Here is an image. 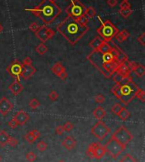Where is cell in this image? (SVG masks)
<instances>
[{
    "instance_id": "obj_1",
    "label": "cell",
    "mask_w": 145,
    "mask_h": 162,
    "mask_svg": "<svg viewBox=\"0 0 145 162\" xmlns=\"http://www.w3.org/2000/svg\"><path fill=\"white\" fill-rule=\"evenodd\" d=\"M87 59L104 77L110 78L116 73L118 66L128 59V56L111 40L103 41L99 48L87 55Z\"/></svg>"
},
{
    "instance_id": "obj_2",
    "label": "cell",
    "mask_w": 145,
    "mask_h": 162,
    "mask_svg": "<svg viewBox=\"0 0 145 162\" xmlns=\"http://www.w3.org/2000/svg\"><path fill=\"white\" fill-rule=\"evenodd\" d=\"M56 30L70 44L76 45L89 31V27L67 15L56 27Z\"/></svg>"
},
{
    "instance_id": "obj_3",
    "label": "cell",
    "mask_w": 145,
    "mask_h": 162,
    "mask_svg": "<svg viewBox=\"0 0 145 162\" xmlns=\"http://www.w3.org/2000/svg\"><path fill=\"white\" fill-rule=\"evenodd\" d=\"M37 17H38L44 25H50L61 14V9L55 3H51L48 0H42V2L32 9H26Z\"/></svg>"
},
{
    "instance_id": "obj_4",
    "label": "cell",
    "mask_w": 145,
    "mask_h": 162,
    "mask_svg": "<svg viewBox=\"0 0 145 162\" xmlns=\"http://www.w3.org/2000/svg\"><path fill=\"white\" fill-rule=\"evenodd\" d=\"M139 88H140L131 81L125 84H116L110 89V92L124 105H128L135 99Z\"/></svg>"
},
{
    "instance_id": "obj_5",
    "label": "cell",
    "mask_w": 145,
    "mask_h": 162,
    "mask_svg": "<svg viewBox=\"0 0 145 162\" xmlns=\"http://www.w3.org/2000/svg\"><path fill=\"white\" fill-rule=\"evenodd\" d=\"M99 19L101 20V18L99 16ZM96 31L103 41L110 42L114 38V37L116 36V34H117L119 30L110 20H106L104 22L101 20V26L97 28Z\"/></svg>"
},
{
    "instance_id": "obj_6",
    "label": "cell",
    "mask_w": 145,
    "mask_h": 162,
    "mask_svg": "<svg viewBox=\"0 0 145 162\" xmlns=\"http://www.w3.org/2000/svg\"><path fill=\"white\" fill-rule=\"evenodd\" d=\"M87 7L80 0H72L71 3L65 8V11L68 16L71 17L75 20L84 16Z\"/></svg>"
},
{
    "instance_id": "obj_7",
    "label": "cell",
    "mask_w": 145,
    "mask_h": 162,
    "mask_svg": "<svg viewBox=\"0 0 145 162\" xmlns=\"http://www.w3.org/2000/svg\"><path fill=\"white\" fill-rule=\"evenodd\" d=\"M111 137L116 139L120 144L127 146L133 139V135L125 126H120V127H118V129H116V132L112 134Z\"/></svg>"
},
{
    "instance_id": "obj_8",
    "label": "cell",
    "mask_w": 145,
    "mask_h": 162,
    "mask_svg": "<svg viewBox=\"0 0 145 162\" xmlns=\"http://www.w3.org/2000/svg\"><path fill=\"white\" fill-rule=\"evenodd\" d=\"M104 148H105L106 153H108L113 159H116L126 149L127 146L120 144L116 139H114L113 137H110V140L104 145Z\"/></svg>"
},
{
    "instance_id": "obj_9",
    "label": "cell",
    "mask_w": 145,
    "mask_h": 162,
    "mask_svg": "<svg viewBox=\"0 0 145 162\" xmlns=\"http://www.w3.org/2000/svg\"><path fill=\"white\" fill-rule=\"evenodd\" d=\"M110 133V127H107V125L102 120H98L91 129V133L100 141L104 139V137Z\"/></svg>"
},
{
    "instance_id": "obj_10",
    "label": "cell",
    "mask_w": 145,
    "mask_h": 162,
    "mask_svg": "<svg viewBox=\"0 0 145 162\" xmlns=\"http://www.w3.org/2000/svg\"><path fill=\"white\" fill-rule=\"evenodd\" d=\"M55 35V31L46 25L40 26L38 30L35 32V36L41 41V43L45 44L48 40L52 39Z\"/></svg>"
},
{
    "instance_id": "obj_11",
    "label": "cell",
    "mask_w": 145,
    "mask_h": 162,
    "mask_svg": "<svg viewBox=\"0 0 145 162\" xmlns=\"http://www.w3.org/2000/svg\"><path fill=\"white\" fill-rule=\"evenodd\" d=\"M24 69V65L22 63H20L18 59H15L14 61H12L6 68L7 72L9 75H10L16 81H20V75L23 71Z\"/></svg>"
},
{
    "instance_id": "obj_12",
    "label": "cell",
    "mask_w": 145,
    "mask_h": 162,
    "mask_svg": "<svg viewBox=\"0 0 145 162\" xmlns=\"http://www.w3.org/2000/svg\"><path fill=\"white\" fill-rule=\"evenodd\" d=\"M129 59L122 62L117 68L116 73L119 74L122 76V78H126V77H128L131 76V70L130 65H129Z\"/></svg>"
},
{
    "instance_id": "obj_13",
    "label": "cell",
    "mask_w": 145,
    "mask_h": 162,
    "mask_svg": "<svg viewBox=\"0 0 145 162\" xmlns=\"http://www.w3.org/2000/svg\"><path fill=\"white\" fill-rule=\"evenodd\" d=\"M14 108V104L11 103L6 97L0 99V114L5 116Z\"/></svg>"
},
{
    "instance_id": "obj_14",
    "label": "cell",
    "mask_w": 145,
    "mask_h": 162,
    "mask_svg": "<svg viewBox=\"0 0 145 162\" xmlns=\"http://www.w3.org/2000/svg\"><path fill=\"white\" fill-rule=\"evenodd\" d=\"M13 119L15 120L18 126H24L27 123V121L30 120V116L26 111L19 110L14 116Z\"/></svg>"
},
{
    "instance_id": "obj_15",
    "label": "cell",
    "mask_w": 145,
    "mask_h": 162,
    "mask_svg": "<svg viewBox=\"0 0 145 162\" xmlns=\"http://www.w3.org/2000/svg\"><path fill=\"white\" fill-rule=\"evenodd\" d=\"M129 65H130L131 71H133L138 77H143V76H144L145 67L143 65L138 64V63H137V62H135V61H130V62H129Z\"/></svg>"
},
{
    "instance_id": "obj_16",
    "label": "cell",
    "mask_w": 145,
    "mask_h": 162,
    "mask_svg": "<svg viewBox=\"0 0 145 162\" xmlns=\"http://www.w3.org/2000/svg\"><path fill=\"white\" fill-rule=\"evenodd\" d=\"M37 70L34 66L32 65H24L23 71L20 75V77L25 79V80H29L30 78L36 73Z\"/></svg>"
},
{
    "instance_id": "obj_17",
    "label": "cell",
    "mask_w": 145,
    "mask_h": 162,
    "mask_svg": "<svg viewBox=\"0 0 145 162\" xmlns=\"http://www.w3.org/2000/svg\"><path fill=\"white\" fill-rule=\"evenodd\" d=\"M9 89L10 91L12 93L13 95L17 96L18 94H20L21 93V91L24 89V86L20 82V81H16L15 80V82H13L10 86H9Z\"/></svg>"
},
{
    "instance_id": "obj_18",
    "label": "cell",
    "mask_w": 145,
    "mask_h": 162,
    "mask_svg": "<svg viewBox=\"0 0 145 162\" xmlns=\"http://www.w3.org/2000/svg\"><path fill=\"white\" fill-rule=\"evenodd\" d=\"M40 136H41V133H39L37 129H34V130H32V131H31V132H28L27 133H26L24 137H25V139L27 140V142L28 144H33L37 138H39Z\"/></svg>"
},
{
    "instance_id": "obj_19",
    "label": "cell",
    "mask_w": 145,
    "mask_h": 162,
    "mask_svg": "<svg viewBox=\"0 0 145 162\" xmlns=\"http://www.w3.org/2000/svg\"><path fill=\"white\" fill-rule=\"evenodd\" d=\"M76 141L71 136H66L65 138L62 141V146L65 147L67 150H72L76 146Z\"/></svg>"
},
{
    "instance_id": "obj_20",
    "label": "cell",
    "mask_w": 145,
    "mask_h": 162,
    "mask_svg": "<svg viewBox=\"0 0 145 162\" xmlns=\"http://www.w3.org/2000/svg\"><path fill=\"white\" fill-rule=\"evenodd\" d=\"M93 116H94V118H96L98 120H102V119H103L107 116V112L102 106H98L97 108H95L93 110Z\"/></svg>"
},
{
    "instance_id": "obj_21",
    "label": "cell",
    "mask_w": 145,
    "mask_h": 162,
    "mask_svg": "<svg viewBox=\"0 0 145 162\" xmlns=\"http://www.w3.org/2000/svg\"><path fill=\"white\" fill-rule=\"evenodd\" d=\"M129 37H130V33L127 30H121L120 31L117 32V34H116L114 37L116 38V40L119 44H121L124 41L127 40Z\"/></svg>"
},
{
    "instance_id": "obj_22",
    "label": "cell",
    "mask_w": 145,
    "mask_h": 162,
    "mask_svg": "<svg viewBox=\"0 0 145 162\" xmlns=\"http://www.w3.org/2000/svg\"><path fill=\"white\" fill-rule=\"evenodd\" d=\"M103 40L99 36H96L93 40H91V42L89 43V47L93 48V50H96L97 48H99L100 47V45L103 44Z\"/></svg>"
},
{
    "instance_id": "obj_23",
    "label": "cell",
    "mask_w": 145,
    "mask_h": 162,
    "mask_svg": "<svg viewBox=\"0 0 145 162\" xmlns=\"http://www.w3.org/2000/svg\"><path fill=\"white\" fill-rule=\"evenodd\" d=\"M99 144H100V143H93V144H89V146L87 147V151H86V155L88 158H90V159L94 158V150L97 148V147Z\"/></svg>"
},
{
    "instance_id": "obj_24",
    "label": "cell",
    "mask_w": 145,
    "mask_h": 162,
    "mask_svg": "<svg viewBox=\"0 0 145 162\" xmlns=\"http://www.w3.org/2000/svg\"><path fill=\"white\" fill-rule=\"evenodd\" d=\"M105 153H106V150H105L104 146L99 144L97 147V148L94 150V158L97 159V160H101L102 158L104 156Z\"/></svg>"
},
{
    "instance_id": "obj_25",
    "label": "cell",
    "mask_w": 145,
    "mask_h": 162,
    "mask_svg": "<svg viewBox=\"0 0 145 162\" xmlns=\"http://www.w3.org/2000/svg\"><path fill=\"white\" fill-rule=\"evenodd\" d=\"M10 135L5 131H0V147H5L8 144Z\"/></svg>"
},
{
    "instance_id": "obj_26",
    "label": "cell",
    "mask_w": 145,
    "mask_h": 162,
    "mask_svg": "<svg viewBox=\"0 0 145 162\" xmlns=\"http://www.w3.org/2000/svg\"><path fill=\"white\" fill-rule=\"evenodd\" d=\"M51 71H52V72L54 74V75L58 76L59 74L61 73L62 71H65V68L62 65V64H61L60 62H57V63L54 64V65L51 68Z\"/></svg>"
},
{
    "instance_id": "obj_27",
    "label": "cell",
    "mask_w": 145,
    "mask_h": 162,
    "mask_svg": "<svg viewBox=\"0 0 145 162\" xmlns=\"http://www.w3.org/2000/svg\"><path fill=\"white\" fill-rule=\"evenodd\" d=\"M118 117L120 118V120H127L128 118L130 117L131 116V113L129 112V110H127L126 108H122L121 110H120V111L118 113Z\"/></svg>"
},
{
    "instance_id": "obj_28",
    "label": "cell",
    "mask_w": 145,
    "mask_h": 162,
    "mask_svg": "<svg viewBox=\"0 0 145 162\" xmlns=\"http://www.w3.org/2000/svg\"><path fill=\"white\" fill-rule=\"evenodd\" d=\"M36 51H37V53L38 54H40V55H44V54H45L48 52V47L46 46L45 44L41 43L40 44H38L37 46V48H36Z\"/></svg>"
},
{
    "instance_id": "obj_29",
    "label": "cell",
    "mask_w": 145,
    "mask_h": 162,
    "mask_svg": "<svg viewBox=\"0 0 145 162\" xmlns=\"http://www.w3.org/2000/svg\"><path fill=\"white\" fill-rule=\"evenodd\" d=\"M119 14L121 15L124 19H127L132 14V10L131 8H129V9H120Z\"/></svg>"
},
{
    "instance_id": "obj_30",
    "label": "cell",
    "mask_w": 145,
    "mask_h": 162,
    "mask_svg": "<svg viewBox=\"0 0 145 162\" xmlns=\"http://www.w3.org/2000/svg\"><path fill=\"white\" fill-rule=\"evenodd\" d=\"M96 15V10L93 7L90 6L86 9V11H85V16H87L88 19H92L93 18L94 16Z\"/></svg>"
},
{
    "instance_id": "obj_31",
    "label": "cell",
    "mask_w": 145,
    "mask_h": 162,
    "mask_svg": "<svg viewBox=\"0 0 145 162\" xmlns=\"http://www.w3.org/2000/svg\"><path fill=\"white\" fill-rule=\"evenodd\" d=\"M28 105H29V107L31 110H36L37 108H38L41 105V103L38 101V99H32L30 100V102L28 103Z\"/></svg>"
},
{
    "instance_id": "obj_32",
    "label": "cell",
    "mask_w": 145,
    "mask_h": 162,
    "mask_svg": "<svg viewBox=\"0 0 145 162\" xmlns=\"http://www.w3.org/2000/svg\"><path fill=\"white\" fill-rule=\"evenodd\" d=\"M120 162H137V161H136V159L131 154H126L120 160Z\"/></svg>"
},
{
    "instance_id": "obj_33",
    "label": "cell",
    "mask_w": 145,
    "mask_h": 162,
    "mask_svg": "<svg viewBox=\"0 0 145 162\" xmlns=\"http://www.w3.org/2000/svg\"><path fill=\"white\" fill-rule=\"evenodd\" d=\"M138 100H140L142 103H144L145 102V92L143 90V89L139 88L137 94H136V97Z\"/></svg>"
},
{
    "instance_id": "obj_34",
    "label": "cell",
    "mask_w": 145,
    "mask_h": 162,
    "mask_svg": "<svg viewBox=\"0 0 145 162\" xmlns=\"http://www.w3.org/2000/svg\"><path fill=\"white\" fill-rule=\"evenodd\" d=\"M48 148V144L46 142L44 141H40L37 144V148L38 149V151L40 152H44Z\"/></svg>"
},
{
    "instance_id": "obj_35",
    "label": "cell",
    "mask_w": 145,
    "mask_h": 162,
    "mask_svg": "<svg viewBox=\"0 0 145 162\" xmlns=\"http://www.w3.org/2000/svg\"><path fill=\"white\" fill-rule=\"evenodd\" d=\"M37 159V155L34 152H29L26 155V160L28 162H34Z\"/></svg>"
},
{
    "instance_id": "obj_36",
    "label": "cell",
    "mask_w": 145,
    "mask_h": 162,
    "mask_svg": "<svg viewBox=\"0 0 145 162\" xmlns=\"http://www.w3.org/2000/svg\"><path fill=\"white\" fill-rule=\"evenodd\" d=\"M123 108V106H121V104L120 103H115L113 106H112V108H111V111L114 113V114H116V116L118 115V113L120 111V110Z\"/></svg>"
},
{
    "instance_id": "obj_37",
    "label": "cell",
    "mask_w": 145,
    "mask_h": 162,
    "mask_svg": "<svg viewBox=\"0 0 145 162\" xmlns=\"http://www.w3.org/2000/svg\"><path fill=\"white\" fill-rule=\"evenodd\" d=\"M18 143H19V141H18L16 138H15L14 137H11V136L9 137L8 144H9L10 146H11V147H15V146L18 145Z\"/></svg>"
},
{
    "instance_id": "obj_38",
    "label": "cell",
    "mask_w": 145,
    "mask_h": 162,
    "mask_svg": "<svg viewBox=\"0 0 145 162\" xmlns=\"http://www.w3.org/2000/svg\"><path fill=\"white\" fill-rule=\"evenodd\" d=\"M63 128H64L65 132L70 133L71 131H72L73 130V128H74V125H73L71 122L67 121V122H65V124L63 126Z\"/></svg>"
},
{
    "instance_id": "obj_39",
    "label": "cell",
    "mask_w": 145,
    "mask_h": 162,
    "mask_svg": "<svg viewBox=\"0 0 145 162\" xmlns=\"http://www.w3.org/2000/svg\"><path fill=\"white\" fill-rule=\"evenodd\" d=\"M77 22L78 23H80L81 25H82V26H87V23H88V21H89V19L87 18V16H82V17H80V18H78L77 20Z\"/></svg>"
},
{
    "instance_id": "obj_40",
    "label": "cell",
    "mask_w": 145,
    "mask_h": 162,
    "mask_svg": "<svg viewBox=\"0 0 145 162\" xmlns=\"http://www.w3.org/2000/svg\"><path fill=\"white\" fill-rule=\"evenodd\" d=\"M48 98H49L50 100H52V101H56L59 98L58 93L55 92V91H52V92H50L49 94H48Z\"/></svg>"
},
{
    "instance_id": "obj_41",
    "label": "cell",
    "mask_w": 145,
    "mask_h": 162,
    "mask_svg": "<svg viewBox=\"0 0 145 162\" xmlns=\"http://www.w3.org/2000/svg\"><path fill=\"white\" fill-rule=\"evenodd\" d=\"M94 100L97 103H103L105 101V97L103 94H98L95 96Z\"/></svg>"
},
{
    "instance_id": "obj_42",
    "label": "cell",
    "mask_w": 145,
    "mask_h": 162,
    "mask_svg": "<svg viewBox=\"0 0 145 162\" xmlns=\"http://www.w3.org/2000/svg\"><path fill=\"white\" fill-rule=\"evenodd\" d=\"M39 27H40V26L38 25V23H37V22H32L29 26V30L35 33V32L38 30Z\"/></svg>"
},
{
    "instance_id": "obj_43",
    "label": "cell",
    "mask_w": 145,
    "mask_h": 162,
    "mask_svg": "<svg viewBox=\"0 0 145 162\" xmlns=\"http://www.w3.org/2000/svg\"><path fill=\"white\" fill-rule=\"evenodd\" d=\"M137 40H138V42L140 44L142 45L143 47H144L145 46V33L144 32H143L140 36H138V38H137Z\"/></svg>"
},
{
    "instance_id": "obj_44",
    "label": "cell",
    "mask_w": 145,
    "mask_h": 162,
    "mask_svg": "<svg viewBox=\"0 0 145 162\" xmlns=\"http://www.w3.org/2000/svg\"><path fill=\"white\" fill-rule=\"evenodd\" d=\"M120 9H129L131 8V4L128 2H126V1H122L120 5H119Z\"/></svg>"
},
{
    "instance_id": "obj_45",
    "label": "cell",
    "mask_w": 145,
    "mask_h": 162,
    "mask_svg": "<svg viewBox=\"0 0 145 162\" xmlns=\"http://www.w3.org/2000/svg\"><path fill=\"white\" fill-rule=\"evenodd\" d=\"M64 133H65V130H64V128H63V126L59 125L58 127H56V128H55V133H56V134H58V135H62Z\"/></svg>"
},
{
    "instance_id": "obj_46",
    "label": "cell",
    "mask_w": 145,
    "mask_h": 162,
    "mask_svg": "<svg viewBox=\"0 0 145 162\" xmlns=\"http://www.w3.org/2000/svg\"><path fill=\"white\" fill-rule=\"evenodd\" d=\"M23 65H32V59L30 57H26L23 59Z\"/></svg>"
},
{
    "instance_id": "obj_47",
    "label": "cell",
    "mask_w": 145,
    "mask_h": 162,
    "mask_svg": "<svg viewBox=\"0 0 145 162\" xmlns=\"http://www.w3.org/2000/svg\"><path fill=\"white\" fill-rule=\"evenodd\" d=\"M8 126L10 127H11V128H13V129H15L17 127H18V125H17V123L15 122V120L12 118V120H10L9 122H8Z\"/></svg>"
},
{
    "instance_id": "obj_48",
    "label": "cell",
    "mask_w": 145,
    "mask_h": 162,
    "mask_svg": "<svg viewBox=\"0 0 145 162\" xmlns=\"http://www.w3.org/2000/svg\"><path fill=\"white\" fill-rule=\"evenodd\" d=\"M58 77H59L61 80H65L67 77H68V73L66 72V71H62L61 73H59L57 76Z\"/></svg>"
},
{
    "instance_id": "obj_49",
    "label": "cell",
    "mask_w": 145,
    "mask_h": 162,
    "mask_svg": "<svg viewBox=\"0 0 145 162\" xmlns=\"http://www.w3.org/2000/svg\"><path fill=\"white\" fill-rule=\"evenodd\" d=\"M107 4L110 8H113L117 5V0H107Z\"/></svg>"
},
{
    "instance_id": "obj_50",
    "label": "cell",
    "mask_w": 145,
    "mask_h": 162,
    "mask_svg": "<svg viewBox=\"0 0 145 162\" xmlns=\"http://www.w3.org/2000/svg\"><path fill=\"white\" fill-rule=\"evenodd\" d=\"M3 26L0 24V33H1V32H3Z\"/></svg>"
},
{
    "instance_id": "obj_51",
    "label": "cell",
    "mask_w": 145,
    "mask_h": 162,
    "mask_svg": "<svg viewBox=\"0 0 145 162\" xmlns=\"http://www.w3.org/2000/svg\"><path fill=\"white\" fill-rule=\"evenodd\" d=\"M49 2H51V3H55L56 2V0H48Z\"/></svg>"
},
{
    "instance_id": "obj_52",
    "label": "cell",
    "mask_w": 145,
    "mask_h": 162,
    "mask_svg": "<svg viewBox=\"0 0 145 162\" xmlns=\"http://www.w3.org/2000/svg\"><path fill=\"white\" fill-rule=\"evenodd\" d=\"M1 161H2V157H1V155H0V162H1Z\"/></svg>"
},
{
    "instance_id": "obj_53",
    "label": "cell",
    "mask_w": 145,
    "mask_h": 162,
    "mask_svg": "<svg viewBox=\"0 0 145 162\" xmlns=\"http://www.w3.org/2000/svg\"><path fill=\"white\" fill-rule=\"evenodd\" d=\"M58 162H65L64 161H58Z\"/></svg>"
},
{
    "instance_id": "obj_54",
    "label": "cell",
    "mask_w": 145,
    "mask_h": 162,
    "mask_svg": "<svg viewBox=\"0 0 145 162\" xmlns=\"http://www.w3.org/2000/svg\"><path fill=\"white\" fill-rule=\"evenodd\" d=\"M123 1H126V2H128L129 0H123Z\"/></svg>"
}]
</instances>
